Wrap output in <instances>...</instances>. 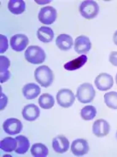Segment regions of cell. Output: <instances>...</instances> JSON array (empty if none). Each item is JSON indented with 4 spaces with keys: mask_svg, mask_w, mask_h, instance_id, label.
I'll use <instances>...</instances> for the list:
<instances>
[{
    "mask_svg": "<svg viewBox=\"0 0 117 157\" xmlns=\"http://www.w3.org/2000/svg\"><path fill=\"white\" fill-rule=\"evenodd\" d=\"M96 115H97V109L95 107L92 105L85 106L80 110V116L84 121L93 120Z\"/></svg>",
    "mask_w": 117,
    "mask_h": 157,
    "instance_id": "24",
    "label": "cell"
},
{
    "mask_svg": "<svg viewBox=\"0 0 117 157\" xmlns=\"http://www.w3.org/2000/svg\"><path fill=\"white\" fill-rule=\"evenodd\" d=\"M8 9L14 15H21L25 11L26 4L22 0H10L8 3Z\"/></svg>",
    "mask_w": 117,
    "mask_h": 157,
    "instance_id": "19",
    "label": "cell"
},
{
    "mask_svg": "<svg viewBox=\"0 0 117 157\" xmlns=\"http://www.w3.org/2000/svg\"><path fill=\"white\" fill-rule=\"evenodd\" d=\"M96 95V91L94 90L92 85L90 83H84L80 85L77 89L76 98L79 102L82 103H89L93 101Z\"/></svg>",
    "mask_w": 117,
    "mask_h": 157,
    "instance_id": "3",
    "label": "cell"
},
{
    "mask_svg": "<svg viewBox=\"0 0 117 157\" xmlns=\"http://www.w3.org/2000/svg\"><path fill=\"white\" fill-rule=\"evenodd\" d=\"M40 87L34 83H29L25 85L22 88V94L28 100L36 98L40 93Z\"/></svg>",
    "mask_w": 117,
    "mask_h": 157,
    "instance_id": "15",
    "label": "cell"
},
{
    "mask_svg": "<svg viewBox=\"0 0 117 157\" xmlns=\"http://www.w3.org/2000/svg\"><path fill=\"white\" fill-rule=\"evenodd\" d=\"M56 44L61 51H69L73 46V39L68 34H60L56 39Z\"/></svg>",
    "mask_w": 117,
    "mask_h": 157,
    "instance_id": "16",
    "label": "cell"
},
{
    "mask_svg": "<svg viewBox=\"0 0 117 157\" xmlns=\"http://www.w3.org/2000/svg\"><path fill=\"white\" fill-rule=\"evenodd\" d=\"M0 41H1V44H0V53H4L7 51L9 47L8 39L4 35H0Z\"/></svg>",
    "mask_w": 117,
    "mask_h": 157,
    "instance_id": "27",
    "label": "cell"
},
{
    "mask_svg": "<svg viewBox=\"0 0 117 157\" xmlns=\"http://www.w3.org/2000/svg\"><path fill=\"white\" fill-rule=\"evenodd\" d=\"M3 129L6 133L15 135L21 132V131L22 130V124L18 119L10 118L3 123Z\"/></svg>",
    "mask_w": 117,
    "mask_h": 157,
    "instance_id": "8",
    "label": "cell"
},
{
    "mask_svg": "<svg viewBox=\"0 0 117 157\" xmlns=\"http://www.w3.org/2000/svg\"><path fill=\"white\" fill-rule=\"evenodd\" d=\"M39 104L44 109H50L54 106L55 100L49 93H44L39 98Z\"/></svg>",
    "mask_w": 117,
    "mask_h": 157,
    "instance_id": "23",
    "label": "cell"
},
{
    "mask_svg": "<svg viewBox=\"0 0 117 157\" xmlns=\"http://www.w3.org/2000/svg\"><path fill=\"white\" fill-rule=\"evenodd\" d=\"M8 103V98L5 95L1 92V99H0V109L4 110V108L7 106Z\"/></svg>",
    "mask_w": 117,
    "mask_h": 157,
    "instance_id": "28",
    "label": "cell"
},
{
    "mask_svg": "<svg viewBox=\"0 0 117 157\" xmlns=\"http://www.w3.org/2000/svg\"><path fill=\"white\" fill-rule=\"evenodd\" d=\"M113 40H114V43L115 44L117 45V31H115V33H114Z\"/></svg>",
    "mask_w": 117,
    "mask_h": 157,
    "instance_id": "31",
    "label": "cell"
},
{
    "mask_svg": "<svg viewBox=\"0 0 117 157\" xmlns=\"http://www.w3.org/2000/svg\"><path fill=\"white\" fill-rule=\"evenodd\" d=\"M99 6L95 1L86 0L83 1L80 6V13L83 17L87 20H92L98 15Z\"/></svg>",
    "mask_w": 117,
    "mask_h": 157,
    "instance_id": "4",
    "label": "cell"
},
{
    "mask_svg": "<svg viewBox=\"0 0 117 157\" xmlns=\"http://www.w3.org/2000/svg\"><path fill=\"white\" fill-rule=\"evenodd\" d=\"M36 81L43 87H49L54 80L53 72L48 66H40L36 68L34 72Z\"/></svg>",
    "mask_w": 117,
    "mask_h": 157,
    "instance_id": "1",
    "label": "cell"
},
{
    "mask_svg": "<svg viewBox=\"0 0 117 157\" xmlns=\"http://www.w3.org/2000/svg\"><path fill=\"white\" fill-rule=\"evenodd\" d=\"M10 78V71L6 72V73H2V74H0V82L1 83L6 82Z\"/></svg>",
    "mask_w": 117,
    "mask_h": 157,
    "instance_id": "30",
    "label": "cell"
},
{
    "mask_svg": "<svg viewBox=\"0 0 117 157\" xmlns=\"http://www.w3.org/2000/svg\"><path fill=\"white\" fill-rule=\"evenodd\" d=\"M57 12L52 6H46L39 10V21L42 24L51 25L54 23L57 20Z\"/></svg>",
    "mask_w": 117,
    "mask_h": 157,
    "instance_id": "6",
    "label": "cell"
},
{
    "mask_svg": "<svg viewBox=\"0 0 117 157\" xmlns=\"http://www.w3.org/2000/svg\"><path fill=\"white\" fill-rule=\"evenodd\" d=\"M109 62L110 63L117 67V51H112L109 56Z\"/></svg>",
    "mask_w": 117,
    "mask_h": 157,
    "instance_id": "29",
    "label": "cell"
},
{
    "mask_svg": "<svg viewBox=\"0 0 117 157\" xmlns=\"http://www.w3.org/2000/svg\"><path fill=\"white\" fill-rule=\"evenodd\" d=\"M52 147L57 153H65L69 149V141L65 136L58 135V136H57L53 138Z\"/></svg>",
    "mask_w": 117,
    "mask_h": 157,
    "instance_id": "13",
    "label": "cell"
},
{
    "mask_svg": "<svg viewBox=\"0 0 117 157\" xmlns=\"http://www.w3.org/2000/svg\"><path fill=\"white\" fill-rule=\"evenodd\" d=\"M115 81H116V84H117V74H116V76H115Z\"/></svg>",
    "mask_w": 117,
    "mask_h": 157,
    "instance_id": "32",
    "label": "cell"
},
{
    "mask_svg": "<svg viewBox=\"0 0 117 157\" xmlns=\"http://www.w3.org/2000/svg\"><path fill=\"white\" fill-rule=\"evenodd\" d=\"M32 155L33 157H46L49 154V149L43 144H34L31 147Z\"/></svg>",
    "mask_w": 117,
    "mask_h": 157,
    "instance_id": "22",
    "label": "cell"
},
{
    "mask_svg": "<svg viewBox=\"0 0 117 157\" xmlns=\"http://www.w3.org/2000/svg\"><path fill=\"white\" fill-rule=\"evenodd\" d=\"M114 80L112 76L109 74L103 73L95 78V85L99 90L106 91L113 86Z\"/></svg>",
    "mask_w": 117,
    "mask_h": 157,
    "instance_id": "9",
    "label": "cell"
},
{
    "mask_svg": "<svg viewBox=\"0 0 117 157\" xmlns=\"http://www.w3.org/2000/svg\"><path fill=\"white\" fill-rule=\"evenodd\" d=\"M92 48V43L90 39L86 36L80 35L78 38H76L74 42V51H76L77 54L80 55H86Z\"/></svg>",
    "mask_w": 117,
    "mask_h": 157,
    "instance_id": "7",
    "label": "cell"
},
{
    "mask_svg": "<svg viewBox=\"0 0 117 157\" xmlns=\"http://www.w3.org/2000/svg\"><path fill=\"white\" fill-rule=\"evenodd\" d=\"M57 103L63 108H69L74 104L75 96L69 89H62L57 94Z\"/></svg>",
    "mask_w": 117,
    "mask_h": 157,
    "instance_id": "5",
    "label": "cell"
},
{
    "mask_svg": "<svg viewBox=\"0 0 117 157\" xmlns=\"http://www.w3.org/2000/svg\"><path fill=\"white\" fill-rule=\"evenodd\" d=\"M16 139L17 141V147L15 151L19 155H24L27 153L30 147V143L28 138L21 135V136H17Z\"/></svg>",
    "mask_w": 117,
    "mask_h": 157,
    "instance_id": "20",
    "label": "cell"
},
{
    "mask_svg": "<svg viewBox=\"0 0 117 157\" xmlns=\"http://www.w3.org/2000/svg\"><path fill=\"white\" fill-rule=\"evenodd\" d=\"M39 115H40V110L39 107L33 103L26 105L22 110V116L26 121H34L39 117Z\"/></svg>",
    "mask_w": 117,
    "mask_h": 157,
    "instance_id": "14",
    "label": "cell"
},
{
    "mask_svg": "<svg viewBox=\"0 0 117 157\" xmlns=\"http://www.w3.org/2000/svg\"><path fill=\"white\" fill-rule=\"evenodd\" d=\"M104 102L108 108L117 109V92L110 91L104 95Z\"/></svg>",
    "mask_w": 117,
    "mask_h": 157,
    "instance_id": "25",
    "label": "cell"
},
{
    "mask_svg": "<svg viewBox=\"0 0 117 157\" xmlns=\"http://www.w3.org/2000/svg\"><path fill=\"white\" fill-rule=\"evenodd\" d=\"M110 126L105 120L99 119L93 123L92 126V132L98 137H103L107 136L109 132Z\"/></svg>",
    "mask_w": 117,
    "mask_h": 157,
    "instance_id": "12",
    "label": "cell"
},
{
    "mask_svg": "<svg viewBox=\"0 0 117 157\" xmlns=\"http://www.w3.org/2000/svg\"><path fill=\"white\" fill-rule=\"evenodd\" d=\"M116 138H117V132H116Z\"/></svg>",
    "mask_w": 117,
    "mask_h": 157,
    "instance_id": "33",
    "label": "cell"
},
{
    "mask_svg": "<svg viewBox=\"0 0 117 157\" xmlns=\"http://www.w3.org/2000/svg\"><path fill=\"white\" fill-rule=\"evenodd\" d=\"M29 43L28 38L25 34H16V35L12 36L10 39V45L11 48L16 52H21L24 51L27 44Z\"/></svg>",
    "mask_w": 117,
    "mask_h": 157,
    "instance_id": "11",
    "label": "cell"
},
{
    "mask_svg": "<svg viewBox=\"0 0 117 157\" xmlns=\"http://www.w3.org/2000/svg\"><path fill=\"white\" fill-rule=\"evenodd\" d=\"M86 62H87V56L86 55H81L77 58L65 63L64 68L68 71H74L83 67L86 63Z\"/></svg>",
    "mask_w": 117,
    "mask_h": 157,
    "instance_id": "18",
    "label": "cell"
},
{
    "mask_svg": "<svg viewBox=\"0 0 117 157\" xmlns=\"http://www.w3.org/2000/svg\"><path fill=\"white\" fill-rule=\"evenodd\" d=\"M71 151L75 156H82L88 153L89 144L86 139L79 138L74 140L71 144Z\"/></svg>",
    "mask_w": 117,
    "mask_h": 157,
    "instance_id": "10",
    "label": "cell"
},
{
    "mask_svg": "<svg viewBox=\"0 0 117 157\" xmlns=\"http://www.w3.org/2000/svg\"><path fill=\"white\" fill-rule=\"evenodd\" d=\"M10 66V61L6 56H1L0 57V68H1V74L8 72L9 67Z\"/></svg>",
    "mask_w": 117,
    "mask_h": 157,
    "instance_id": "26",
    "label": "cell"
},
{
    "mask_svg": "<svg viewBox=\"0 0 117 157\" xmlns=\"http://www.w3.org/2000/svg\"><path fill=\"white\" fill-rule=\"evenodd\" d=\"M45 53L41 47L32 45L25 51V58L32 64H41L45 60Z\"/></svg>",
    "mask_w": 117,
    "mask_h": 157,
    "instance_id": "2",
    "label": "cell"
},
{
    "mask_svg": "<svg viewBox=\"0 0 117 157\" xmlns=\"http://www.w3.org/2000/svg\"><path fill=\"white\" fill-rule=\"evenodd\" d=\"M16 147H17V141L16 138L13 137H5L0 143V148L4 152H8V153L13 152L14 150H16Z\"/></svg>",
    "mask_w": 117,
    "mask_h": 157,
    "instance_id": "21",
    "label": "cell"
},
{
    "mask_svg": "<svg viewBox=\"0 0 117 157\" xmlns=\"http://www.w3.org/2000/svg\"><path fill=\"white\" fill-rule=\"evenodd\" d=\"M37 37L40 41H42L44 43H49V42H51L54 39V32L51 28L44 26L38 29Z\"/></svg>",
    "mask_w": 117,
    "mask_h": 157,
    "instance_id": "17",
    "label": "cell"
}]
</instances>
